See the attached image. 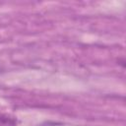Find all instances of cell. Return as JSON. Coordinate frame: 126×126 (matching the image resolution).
I'll return each mask as SVG.
<instances>
[{
    "label": "cell",
    "instance_id": "1",
    "mask_svg": "<svg viewBox=\"0 0 126 126\" xmlns=\"http://www.w3.org/2000/svg\"><path fill=\"white\" fill-rule=\"evenodd\" d=\"M19 120L16 116L7 113H0V126H18Z\"/></svg>",
    "mask_w": 126,
    "mask_h": 126
}]
</instances>
